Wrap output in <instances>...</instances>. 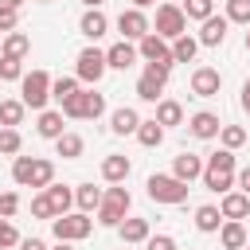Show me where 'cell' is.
Wrapping results in <instances>:
<instances>
[{"label": "cell", "instance_id": "d6a6232c", "mask_svg": "<svg viewBox=\"0 0 250 250\" xmlns=\"http://www.w3.org/2000/svg\"><path fill=\"white\" fill-rule=\"evenodd\" d=\"M31 164H35V156H12V180L20 188H31Z\"/></svg>", "mask_w": 250, "mask_h": 250}, {"label": "cell", "instance_id": "603a6c76", "mask_svg": "<svg viewBox=\"0 0 250 250\" xmlns=\"http://www.w3.org/2000/svg\"><path fill=\"white\" fill-rule=\"evenodd\" d=\"M219 242H223L227 250H242V246H246V227H242V219H223Z\"/></svg>", "mask_w": 250, "mask_h": 250}, {"label": "cell", "instance_id": "3957f363", "mask_svg": "<svg viewBox=\"0 0 250 250\" xmlns=\"http://www.w3.org/2000/svg\"><path fill=\"white\" fill-rule=\"evenodd\" d=\"M51 74L47 70H31V74H23L20 78V102L27 105V109H47V102H51Z\"/></svg>", "mask_w": 250, "mask_h": 250}, {"label": "cell", "instance_id": "f907efd6", "mask_svg": "<svg viewBox=\"0 0 250 250\" xmlns=\"http://www.w3.org/2000/svg\"><path fill=\"white\" fill-rule=\"evenodd\" d=\"M156 0H133V8H152Z\"/></svg>", "mask_w": 250, "mask_h": 250}, {"label": "cell", "instance_id": "74e56055", "mask_svg": "<svg viewBox=\"0 0 250 250\" xmlns=\"http://www.w3.org/2000/svg\"><path fill=\"white\" fill-rule=\"evenodd\" d=\"M211 12H215V0H184V16L188 20H199L203 23Z\"/></svg>", "mask_w": 250, "mask_h": 250}, {"label": "cell", "instance_id": "f35d334b", "mask_svg": "<svg viewBox=\"0 0 250 250\" xmlns=\"http://www.w3.org/2000/svg\"><path fill=\"white\" fill-rule=\"evenodd\" d=\"M23 59H12V55H0V78L4 82H20L23 78V66H20Z\"/></svg>", "mask_w": 250, "mask_h": 250}, {"label": "cell", "instance_id": "8d00e7d4", "mask_svg": "<svg viewBox=\"0 0 250 250\" xmlns=\"http://www.w3.org/2000/svg\"><path fill=\"white\" fill-rule=\"evenodd\" d=\"M219 141H223V148L234 152V148L246 145V129H242V125H223V129H219Z\"/></svg>", "mask_w": 250, "mask_h": 250}, {"label": "cell", "instance_id": "ab89813d", "mask_svg": "<svg viewBox=\"0 0 250 250\" xmlns=\"http://www.w3.org/2000/svg\"><path fill=\"white\" fill-rule=\"evenodd\" d=\"M227 20L250 27V0H227Z\"/></svg>", "mask_w": 250, "mask_h": 250}, {"label": "cell", "instance_id": "9f6ffc18", "mask_svg": "<svg viewBox=\"0 0 250 250\" xmlns=\"http://www.w3.org/2000/svg\"><path fill=\"white\" fill-rule=\"evenodd\" d=\"M242 250H250V246H242Z\"/></svg>", "mask_w": 250, "mask_h": 250}, {"label": "cell", "instance_id": "11a10c76", "mask_svg": "<svg viewBox=\"0 0 250 250\" xmlns=\"http://www.w3.org/2000/svg\"><path fill=\"white\" fill-rule=\"evenodd\" d=\"M39 4H47V0H39Z\"/></svg>", "mask_w": 250, "mask_h": 250}, {"label": "cell", "instance_id": "44dd1931", "mask_svg": "<svg viewBox=\"0 0 250 250\" xmlns=\"http://www.w3.org/2000/svg\"><path fill=\"white\" fill-rule=\"evenodd\" d=\"M219 211H223V219H246L250 215V195L246 191H227Z\"/></svg>", "mask_w": 250, "mask_h": 250}, {"label": "cell", "instance_id": "4316f807", "mask_svg": "<svg viewBox=\"0 0 250 250\" xmlns=\"http://www.w3.org/2000/svg\"><path fill=\"white\" fill-rule=\"evenodd\" d=\"M43 191H47V199H51L55 215H66V211H70V203H74V191H70L66 184H47Z\"/></svg>", "mask_w": 250, "mask_h": 250}, {"label": "cell", "instance_id": "7dc6e473", "mask_svg": "<svg viewBox=\"0 0 250 250\" xmlns=\"http://www.w3.org/2000/svg\"><path fill=\"white\" fill-rule=\"evenodd\" d=\"M20 250H47L39 238H20Z\"/></svg>", "mask_w": 250, "mask_h": 250}, {"label": "cell", "instance_id": "f1b7e54d", "mask_svg": "<svg viewBox=\"0 0 250 250\" xmlns=\"http://www.w3.org/2000/svg\"><path fill=\"white\" fill-rule=\"evenodd\" d=\"M31 51V39L23 35V31H8L4 35V47H0V55H12V59H23Z\"/></svg>", "mask_w": 250, "mask_h": 250}, {"label": "cell", "instance_id": "4fadbf2b", "mask_svg": "<svg viewBox=\"0 0 250 250\" xmlns=\"http://www.w3.org/2000/svg\"><path fill=\"white\" fill-rule=\"evenodd\" d=\"M227 27H230V20L211 12V16L199 23V47H219V43L227 39Z\"/></svg>", "mask_w": 250, "mask_h": 250}, {"label": "cell", "instance_id": "1f68e13d", "mask_svg": "<svg viewBox=\"0 0 250 250\" xmlns=\"http://www.w3.org/2000/svg\"><path fill=\"white\" fill-rule=\"evenodd\" d=\"M47 184H55V164L47 160V156H35V164H31V188H47Z\"/></svg>", "mask_w": 250, "mask_h": 250}, {"label": "cell", "instance_id": "ee69618b", "mask_svg": "<svg viewBox=\"0 0 250 250\" xmlns=\"http://www.w3.org/2000/svg\"><path fill=\"white\" fill-rule=\"evenodd\" d=\"M16 211H20V195H16V191H4V195H0V215L12 219Z\"/></svg>", "mask_w": 250, "mask_h": 250}, {"label": "cell", "instance_id": "5bb4252c", "mask_svg": "<svg viewBox=\"0 0 250 250\" xmlns=\"http://www.w3.org/2000/svg\"><path fill=\"white\" fill-rule=\"evenodd\" d=\"M188 129H191V137H199V141H215V137H219V129H223V121H219V113L199 109V113H191Z\"/></svg>", "mask_w": 250, "mask_h": 250}, {"label": "cell", "instance_id": "836d02e7", "mask_svg": "<svg viewBox=\"0 0 250 250\" xmlns=\"http://www.w3.org/2000/svg\"><path fill=\"white\" fill-rule=\"evenodd\" d=\"M23 109H27V105H23V102H16V98L0 102V125H12V129H16V125L23 121Z\"/></svg>", "mask_w": 250, "mask_h": 250}, {"label": "cell", "instance_id": "60d3db41", "mask_svg": "<svg viewBox=\"0 0 250 250\" xmlns=\"http://www.w3.org/2000/svg\"><path fill=\"white\" fill-rule=\"evenodd\" d=\"M8 246H20V230L12 227V219L0 215V250H8Z\"/></svg>", "mask_w": 250, "mask_h": 250}, {"label": "cell", "instance_id": "d4e9b609", "mask_svg": "<svg viewBox=\"0 0 250 250\" xmlns=\"http://www.w3.org/2000/svg\"><path fill=\"white\" fill-rule=\"evenodd\" d=\"M156 121H160L164 129L184 125V105H180V102H172V98H160V102H156Z\"/></svg>", "mask_w": 250, "mask_h": 250}, {"label": "cell", "instance_id": "db71d44e", "mask_svg": "<svg viewBox=\"0 0 250 250\" xmlns=\"http://www.w3.org/2000/svg\"><path fill=\"white\" fill-rule=\"evenodd\" d=\"M246 51H250V31H246Z\"/></svg>", "mask_w": 250, "mask_h": 250}, {"label": "cell", "instance_id": "484cf974", "mask_svg": "<svg viewBox=\"0 0 250 250\" xmlns=\"http://www.w3.org/2000/svg\"><path fill=\"white\" fill-rule=\"evenodd\" d=\"M102 199H105V191L94 188V184H78V188H74V203H78V211H98Z\"/></svg>", "mask_w": 250, "mask_h": 250}, {"label": "cell", "instance_id": "7a4b0ae2", "mask_svg": "<svg viewBox=\"0 0 250 250\" xmlns=\"http://www.w3.org/2000/svg\"><path fill=\"white\" fill-rule=\"evenodd\" d=\"M90 230H94V219H90V211H66V215H55L51 219V234L59 238V242H82V238H90Z\"/></svg>", "mask_w": 250, "mask_h": 250}, {"label": "cell", "instance_id": "d590c367", "mask_svg": "<svg viewBox=\"0 0 250 250\" xmlns=\"http://www.w3.org/2000/svg\"><path fill=\"white\" fill-rule=\"evenodd\" d=\"M74 94H78V74H74V78H55V82H51V98H55L59 105H62L66 98H74Z\"/></svg>", "mask_w": 250, "mask_h": 250}, {"label": "cell", "instance_id": "7402d4cb", "mask_svg": "<svg viewBox=\"0 0 250 250\" xmlns=\"http://www.w3.org/2000/svg\"><path fill=\"white\" fill-rule=\"evenodd\" d=\"M117 234H121V242L125 246H137V242H145L152 230H148V219H121V227H117Z\"/></svg>", "mask_w": 250, "mask_h": 250}, {"label": "cell", "instance_id": "7c38bea8", "mask_svg": "<svg viewBox=\"0 0 250 250\" xmlns=\"http://www.w3.org/2000/svg\"><path fill=\"white\" fill-rule=\"evenodd\" d=\"M223 90V74L215 70V66H199L195 74H191V94L195 98H215Z\"/></svg>", "mask_w": 250, "mask_h": 250}, {"label": "cell", "instance_id": "d6986e66", "mask_svg": "<svg viewBox=\"0 0 250 250\" xmlns=\"http://www.w3.org/2000/svg\"><path fill=\"white\" fill-rule=\"evenodd\" d=\"M105 62H109V70H129V66L137 62V47H133L129 39H121V43H113V47L105 51Z\"/></svg>", "mask_w": 250, "mask_h": 250}, {"label": "cell", "instance_id": "9a60e30c", "mask_svg": "<svg viewBox=\"0 0 250 250\" xmlns=\"http://www.w3.org/2000/svg\"><path fill=\"white\" fill-rule=\"evenodd\" d=\"M78 31H82L90 43H98V39L109 31V20H105V12H102V8H86V16L78 20Z\"/></svg>", "mask_w": 250, "mask_h": 250}, {"label": "cell", "instance_id": "c3c4849f", "mask_svg": "<svg viewBox=\"0 0 250 250\" xmlns=\"http://www.w3.org/2000/svg\"><path fill=\"white\" fill-rule=\"evenodd\" d=\"M242 109H246V113H250V78H246V82H242Z\"/></svg>", "mask_w": 250, "mask_h": 250}, {"label": "cell", "instance_id": "ba28073f", "mask_svg": "<svg viewBox=\"0 0 250 250\" xmlns=\"http://www.w3.org/2000/svg\"><path fill=\"white\" fill-rule=\"evenodd\" d=\"M168 74H172V66L145 62V74L137 78V98H141V102H160V94H164V86H168Z\"/></svg>", "mask_w": 250, "mask_h": 250}, {"label": "cell", "instance_id": "e0dca14e", "mask_svg": "<svg viewBox=\"0 0 250 250\" xmlns=\"http://www.w3.org/2000/svg\"><path fill=\"white\" fill-rule=\"evenodd\" d=\"M129 172H133V164H129V156H121V152H109V156L102 160V180H105V184H125Z\"/></svg>", "mask_w": 250, "mask_h": 250}, {"label": "cell", "instance_id": "4dcf8cb0", "mask_svg": "<svg viewBox=\"0 0 250 250\" xmlns=\"http://www.w3.org/2000/svg\"><path fill=\"white\" fill-rule=\"evenodd\" d=\"M82 148H86V145H82V137H78V133H62V137L55 141V152H59L62 160H78V156H82Z\"/></svg>", "mask_w": 250, "mask_h": 250}, {"label": "cell", "instance_id": "681fc988", "mask_svg": "<svg viewBox=\"0 0 250 250\" xmlns=\"http://www.w3.org/2000/svg\"><path fill=\"white\" fill-rule=\"evenodd\" d=\"M4 8H23V0H0Z\"/></svg>", "mask_w": 250, "mask_h": 250}, {"label": "cell", "instance_id": "cb8c5ba5", "mask_svg": "<svg viewBox=\"0 0 250 250\" xmlns=\"http://www.w3.org/2000/svg\"><path fill=\"white\" fill-rule=\"evenodd\" d=\"M223 227V211L215 207V203H203V207H195V230H203V234H215Z\"/></svg>", "mask_w": 250, "mask_h": 250}, {"label": "cell", "instance_id": "816d5d0a", "mask_svg": "<svg viewBox=\"0 0 250 250\" xmlns=\"http://www.w3.org/2000/svg\"><path fill=\"white\" fill-rule=\"evenodd\" d=\"M82 4H86V8H102L105 0H82Z\"/></svg>", "mask_w": 250, "mask_h": 250}, {"label": "cell", "instance_id": "e575fe53", "mask_svg": "<svg viewBox=\"0 0 250 250\" xmlns=\"http://www.w3.org/2000/svg\"><path fill=\"white\" fill-rule=\"evenodd\" d=\"M20 145H23L20 129H12V125H0V152H4V156H20Z\"/></svg>", "mask_w": 250, "mask_h": 250}, {"label": "cell", "instance_id": "f546056e", "mask_svg": "<svg viewBox=\"0 0 250 250\" xmlns=\"http://www.w3.org/2000/svg\"><path fill=\"white\" fill-rule=\"evenodd\" d=\"M195 51H199V39H195V35H188V31H184L180 39H172V59H176V62H191V59H195Z\"/></svg>", "mask_w": 250, "mask_h": 250}, {"label": "cell", "instance_id": "5b68a950", "mask_svg": "<svg viewBox=\"0 0 250 250\" xmlns=\"http://www.w3.org/2000/svg\"><path fill=\"white\" fill-rule=\"evenodd\" d=\"M148 199L152 203H168V207H176V203H184L188 199V184L184 180H176L172 172L164 176V172H156V176H148Z\"/></svg>", "mask_w": 250, "mask_h": 250}, {"label": "cell", "instance_id": "8992f818", "mask_svg": "<svg viewBox=\"0 0 250 250\" xmlns=\"http://www.w3.org/2000/svg\"><path fill=\"white\" fill-rule=\"evenodd\" d=\"M129 203H133V195H129L121 184L105 188V199H102V207H98V223H102V227H121V219L129 215Z\"/></svg>", "mask_w": 250, "mask_h": 250}, {"label": "cell", "instance_id": "b9f144b4", "mask_svg": "<svg viewBox=\"0 0 250 250\" xmlns=\"http://www.w3.org/2000/svg\"><path fill=\"white\" fill-rule=\"evenodd\" d=\"M31 215H35V219H55V207H51L47 191H39V195L31 199Z\"/></svg>", "mask_w": 250, "mask_h": 250}, {"label": "cell", "instance_id": "2e32d148", "mask_svg": "<svg viewBox=\"0 0 250 250\" xmlns=\"http://www.w3.org/2000/svg\"><path fill=\"white\" fill-rule=\"evenodd\" d=\"M66 117H62V109H39V125H35V133L43 137V141H59L62 133H66V125H62Z\"/></svg>", "mask_w": 250, "mask_h": 250}, {"label": "cell", "instance_id": "ffe728a7", "mask_svg": "<svg viewBox=\"0 0 250 250\" xmlns=\"http://www.w3.org/2000/svg\"><path fill=\"white\" fill-rule=\"evenodd\" d=\"M137 125H141V113H137L133 105H121V109H113V117H109V129H113L117 137L137 133Z\"/></svg>", "mask_w": 250, "mask_h": 250}, {"label": "cell", "instance_id": "277c9868", "mask_svg": "<svg viewBox=\"0 0 250 250\" xmlns=\"http://www.w3.org/2000/svg\"><path fill=\"white\" fill-rule=\"evenodd\" d=\"M59 109H62V117H66V121H78V117L98 121V117L105 113V98H102V94H94V90H78V94H74V98H66Z\"/></svg>", "mask_w": 250, "mask_h": 250}, {"label": "cell", "instance_id": "f6af8a7d", "mask_svg": "<svg viewBox=\"0 0 250 250\" xmlns=\"http://www.w3.org/2000/svg\"><path fill=\"white\" fill-rule=\"evenodd\" d=\"M16 20H20V8H4L0 4V31H16Z\"/></svg>", "mask_w": 250, "mask_h": 250}, {"label": "cell", "instance_id": "6da1fadb", "mask_svg": "<svg viewBox=\"0 0 250 250\" xmlns=\"http://www.w3.org/2000/svg\"><path fill=\"white\" fill-rule=\"evenodd\" d=\"M203 184L211 191H219V195H227L234 188V152L230 148H219V152H211L203 160Z\"/></svg>", "mask_w": 250, "mask_h": 250}, {"label": "cell", "instance_id": "7bdbcfd3", "mask_svg": "<svg viewBox=\"0 0 250 250\" xmlns=\"http://www.w3.org/2000/svg\"><path fill=\"white\" fill-rule=\"evenodd\" d=\"M145 250H176V238L172 234H148L145 238Z\"/></svg>", "mask_w": 250, "mask_h": 250}, {"label": "cell", "instance_id": "30bf717a", "mask_svg": "<svg viewBox=\"0 0 250 250\" xmlns=\"http://www.w3.org/2000/svg\"><path fill=\"white\" fill-rule=\"evenodd\" d=\"M117 31H121V39H137V43H141V39L152 31V23H148L145 8H129V12L117 16Z\"/></svg>", "mask_w": 250, "mask_h": 250}, {"label": "cell", "instance_id": "8fae6325", "mask_svg": "<svg viewBox=\"0 0 250 250\" xmlns=\"http://www.w3.org/2000/svg\"><path fill=\"white\" fill-rule=\"evenodd\" d=\"M137 55L145 59V62H160V66H172L176 59H172V47H168V39H160L156 31H148L141 43H137Z\"/></svg>", "mask_w": 250, "mask_h": 250}, {"label": "cell", "instance_id": "9c48e42d", "mask_svg": "<svg viewBox=\"0 0 250 250\" xmlns=\"http://www.w3.org/2000/svg\"><path fill=\"white\" fill-rule=\"evenodd\" d=\"M74 62H78V66H74V70H78V82H102V74L109 70L105 51H98V47H82Z\"/></svg>", "mask_w": 250, "mask_h": 250}, {"label": "cell", "instance_id": "52a82bcc", "mask_svg": "<svg viewBox=\"0 0 250 250\" xmlns=\"http://www.w3.org/2000/svg\"><path fill=\"white\" fill-rule=\"evenodd\" d=\"M152 31L160 35V39H180L184 31H188V16H184V8L180 4H160L156 8V23H152Z\"/></svg>", "mask_w": 250, "mask_h": 250}, {"label": "cell", "instance_id": "83f0119b", "mask_svg": "<svg viewBox=\"0 0 250 250\" xmlns=\"http://www.w3.org/2000/svg\"><path fill=\"white\" fill-rule=\"evenodd\" d=\"M137 141L145 145V148H156V145H164V125L152 117V121H141L137 125Z\"/></svg>", "mask_w": 250, "mask_h": 250}, {"label": "cell", "instance_id": "f5cc1de1", "mask_svg": "<svg viewBox=\"0 0 250 250\" xmlns=\"http://www.w3.org/2000/svg\"><path fill=\"white\" fill-rule=\"evenodd\" d=\"M55 250H74V246H70V242H59V246H55Z\"/></svg>", "mask_w": 250, "mask_h": 250}, {"label": "cell", "instance_id": "bcb514c9", "mask_svg": "<svg viewBox=\"0 0 250 250\" xmlns=\"http://www.w3.org/2000/svg\"><path fill=\"white\" fill-rule=\"evenodd\" d=\"M238 191H246V195H250V164L238 172Z\"/></svg>", "mask_w": 250, "mask_h": 250}, {"label": "cell", "instance_id": "ac0fdd59", "mask_svg": "<svg viewBox=\"0 0 250 250\" xmlns=\"http://www.w3.org/2000/svg\"><path fill=\"white\" fill-rule=\"evenodd\" d=\"M172 176L184 180V184L199 180V176H203V156H195V152H180V156L172 160Z\"/></svg>", "mask_w": 250, "mask_h": 250}]
</instances>
